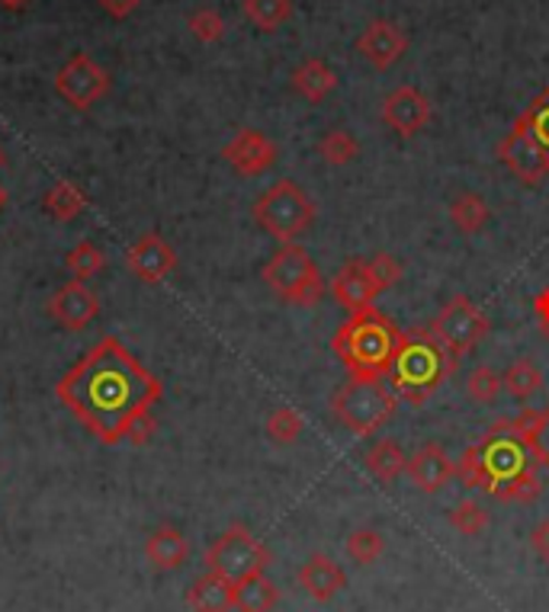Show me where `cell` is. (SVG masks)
Returning a JSON list of instances; mask_svg holds the SVG:
<instances>
[{
    "label": "cell",
    "mask_w": 549,
    "mask_h": 612,
    "mask_svg": "<svg viewBox=\"0 0 549 612\" xmlns=\"http://www.w3.org/2000/svg\"><path fill=\"white\" fill-rule=\"evenodd\" d=\"M55 398L97 443L119 446L126 426L164 398V381L119 337H103L58 378Z\"/></svg>",
    "instance_id": "6da1fadb"
},
{
    "label": "cell",
    "mask_w": 549,
    "mask_h": 612,
    "mask_svg": "<svg viewBox=\"0 0 549 612\" xmlns=\"http://www.w3.org/2000/svg\"><path fill=\"white\" fill-rule=\"evenodd\" d=\"M459 356H453L447 346L431 333V328L399 330L389 385L405 404H428L447 378L456 376Z\"/></svg>",
    "instance_id": "7a4b0ae2"
},
{
    "label": "cell",
    "mask_w": 549,
    "mask_h": 612,
    "mask_svg": "<svg viewBox=\"0 0 549 612\" xmlns=\"http://www.w3.org/2000/svg\"><path fill=\"white\" fill-rule=\"evenodd\" d=\"M399 328L376 305L350 315L331 337V353L348 369V378H389Z\"/></svg>",
    "instance_id": "3957f363"
},
{
    "label": "cell",
    "mask_w": 549,
    "mask_h": 612,
    "mask_svg": "<svg viewBox=\"0 0 549 612\" xmlns=\"http://www.w3.org/2000/svg\"><path fill=\"white\" fill-rule=\"evenodd\" d=\"M399 395L386 378H348L331 395V414L341 426H348L357 439H366L379 433L383 426L396 417Z\"/></svg>",
    "instance_id": "277c9868"
},
{
    "label": "cell",
    "mask_w": 549,
    "mask_h": 612,
    "mask_svg": "<svg viewBox=\"0 0 549 612\" xmlns=\"http://www.w3.org/2000/svg\"><path fill=\"white\" fill-rule=\"evenodd\" d=\"M260 276L273 289V295L287 305L315 308L325 298L322 270L302 244H280L277 254L264 263Z\"/></svg>",
    "instance_id": "5b68a950"
},
{
    "label": "cell",
    "mask_w": 549,
    "mask_h": 612,
    "mask_svg": "<svg viewBox=\"0 0 549 612\" xmlns=\"http://www.w3.org/2000/svg\"><path fill=\"white\" fill-rule=\"evenodd\" d=\"M254 222L260 232L280 240L296 244L312 225H315V202L308 192L293 180H277L270 189H264L254 202Z\"/></svg>",
    "instance_id": "8992f818"
},
{
    "label": "cell",
    "mask_w": 549,
    "mask_h": 612,
    "mask_svg": "<svg viewBox=\"0 0 549 612\" xmlns=\"http://www.w3.org/2000/svg\"><path fill=\"white\" fill-rule=\"evenodd\" d=\"M206 570L229 577L232 584H242L254 574H267L273 562L270 549L250 532L245 522H232L209 549H206Z\"/></svg>",
    "instance_id": "52a82bcc"
},
{
    "label": "cell",
    "mask_w": 549,
    "mask_h": 612,
    "mask_svg": "<svg viewBox=\"0 0 549 612\" xmlns=\"http://www.w3.org/2000/svg\"><path fill=\"white\" fill-rule=\"evenodd\" d=\"M431 333L447 346L453 356H469L486 337H489V318H486V311L469 298V295H453L444 302V308L437 311V318L428 325Z\"/></svg>",
    "instance_id": "ba28073f"
},
{
    "label": "cell",
    "mask_w": 549,
    "mask_h": 612,
    "mask_svg": "<svg viewBox=\"0 0 549 612\" xmlns=\"http://www.w3.org/2000/svg\"><path fill=\"white\" fill-rule=\"evenodd\" d=\"M109 87H113L109 71L103 68L101 61H94L91 55H84V51H78L74 58H68L58 68V74H55V91L78 113L94 109L103 96L109 94Z\"/></svg>",
    "instance_id": "9c48e42d"
},
{
    "label": "cell",
    "mask_w": 549,
    "mask_h": 612,
    "mask_svg": "<svg viewBox=\"0 0 549 612\" xmlns=\"http://www.w3.org/2000/svg\"><path fill=\"white\" fill-rule=\"evenodd\" d=\"M499 161L524 184V187H540L549 177V154L537 144L530 136V129L524 126V119L517 116L514 126L507 129V136L495 148Z\"/></svg>",
    "instance_id": "30bf717a"
},
{
    "label": "cell",
    "mask_w": 549,
    "mask_h": 612,
    "mask_svg": "<svg viewBox=\"0 0 549 612\" xmlns=\"http://www.w3.org/2000/svg\"><path fill=\"white\" fill-rule=\"evenodd\" d=\"M434 116V103L431 96L421 94L418 87L405 84V87H396L393 94L383 99L379 106V119L389 132H396L399 139H414L421 129H428Z\"/></svg>",
    "instance_id": "8fae6325"
},
{
    "label": "cell",
    "mask_w": 549,
    "mask_h": 612,
    "mask_svg": "<svg viewBox=\"0 0 549 612\" xmlns=\"http://www.w3.org/2000/svg\"><path fill=\"white\" fill-rule=\"evenodd\" d=\"M280 148L273 139H267L257 129H238L232 136V142L222 148L225 164L238 174V177H260L277 164Z\"/></svg>",
    "instance_id": "7c38bea8"
},
{
    "label": "cell",
    "mask_w": 549,
    "mask_h": 612,
    "mask_svg": "<svg viewBox=\"0 0 549 612\" xmlns=\"http://www.w3.org/2000/svg\"><path fill=\"white\" fill-rule=\"evenodd\" d=\"M357 51H360V58L370 68L389 71L408 51V36L401 33V26L393 23V20H370L363 26V33L357 36Z\"/></svg>",
    "instance_id": "4fadbf2b"
},
{
    "label": "cell",
    "mask_w": 549,
    "mask_h": 612,
    "mask_svg": "<svg viewBox=\"0 0 549 612\" xmlns=\"http://www.w3.org/2000/svg\"><path fill=\"white\" fill-rule=\"evenodd\" d=\"M49 315L65 330L78 333L101 315V298L84 280H71L49 298Z\"/></svg>",
    "instance_id": "5bb4252c"
},
{
    "label": "cell",
    "mask_w": 549,
    "mask_h": 612,
    "mask_svg": "<svg viewBox=\"0 0 549 612\" xmlns=\"http://www.w3.org/2000/svg\"><path fill=\"white\" fill-rule=\"evenodd\" d=\"M126 263L142 283L154 285L167 280L177 270V250L157 232H149V235H142L126 250Z\"/></svg>",
    "instance_id": "9a60e30c"
},
{
    "label": "cell",
    "mask_w": 549,
    "mask_h": 612,
    "mask_svg": "<svg viewBox=\"0 0 549 612\" xmlns=\"http://www.w3.org/2000/svg\"><path fill=\"white\" fill-rule=\"evenodd\" d=\"M408 481L424 491V494H437L441 487H447L449 478H456V462L447 456L444 446L437 443H424L408 462H405Z\"/></svg>",
    "instance_id": "2e32d148"
},
{
    "label": "cell",
    "mask_w": 549,
    "mask_h": 612,
    "mask_svg": "<svg viewBox=\"0 0 549 612\" xmlns=\"http://www.w3.org/2000/svg\"><path fill=\"white\" fill-rule=\"evenodd\" d=\"M296 584L315 603H331L348 587V574H344V567L338 565L331 555H312L296 570Z\"/></svg>",
    "instance_id": "e0dca14e"
},
{
    "label": "cell",
    "mask_w": 549,
    "mask_h": 612,
    "mask_svg": "<svg viewBox=\"0 0 549 612\" xmlns=\"http://www.w3.org/2000/svg\"><path fill=\"white\" fill-rule=\"evenodd\" d=\"M331 295H335V302H338L348 315H357V311L370 308V305L376 302L379 292L370 283L363 260H350V263H344V267L335 273V280H331Z\"/></svg>",
    "instance_id": "ac0fdd59"
},
{
    "label": "cell",
    "mask_w": 549,
    "mask_h": 612,
    "mask_svg": "<svg viewBox=\"0 0 549 612\" xmlns=\"http://www.w3.org/2000/svg\"><path fill=\"white\" fill-rule=\"evenodd\" d=\"M145 558L154 570H177L190 558V539L177 526L161 522L145 539Z\"/></svg>",
    "instance_id": "d6986e66"
},
{
    "label": "cell",
    "mask_w": 549,
    "mask_h": 612,
    "mask_svg": "<svg viewBox=\"0 0 549 612\" xmlns=\"http://www.w3.org/2000/svg\"><path fill=\"white\" fill-rule=\"evenodd\" d=\"M235 590L238 584H232L222 574L206 570L197 577L187 590V610L190 612H232L235 610Z\"/></svg>",
    "instance_id": "ffe728a7"
},
{
    "label": "cell",
    "mask_w": 549,
    "mask_h": 612,
    "mask_svg": "<svg viewBox=\"0 0 549 612\" xmlns=\"http://www.w3.org/2000/svg\"><path fill=\"white\" fill-rule=\"evenodd\" d=\"M290 84H293V91H296L302 99L322 103V99H328V96L338 91V74L331 71L328 61H322V58H305L300 68L293 71Z\"/></svg>",
    "instance_id": "44dd1931"
},
{
    "label": "cell",
    "mask_w": 549,
    "mask_h": 612,
    "mask_svg": "<svg viewBox=\"0 0 549 612\" xmlns=\"http://www.w3.org/2000/svg\"><path fill=\"white\" fill-rule=\"evenodd\" d=\"M449 222L459 235H482L486 225L492 222V209L479 192H459L447 209Z\"/></svg>",
    "instance_id": "7402d4cb"
},
{
    "label": "cell",
    "mask_w": 549,
    "mask_h": 612,
    "mask_svg": "<svg viewBox=\"0 0 549 612\" xmlns=\"http://www.w3.org/2000/svg\"><path fill=\"white\" fill-rule=\"evenodd\" d=\"M280 603V587L267 574H254L238 584L235 590V610L238 612H273Z\"/></svg>",
    "instance_id": "603a6c76"
},
{
    "label": "cell",
    "mask_w": 549,
    "mask_h": 612,
    "mask_svg": "<svg viewBox=\"0 0 549 612\" xmlns=\"http://www.w3.org/2000/svg\"><path fill=\"white\" fill-rule=\"evenodd\" d=\"M43 209L49 212L55 222H74L84 209H87V196L84 189L71 180H58L55 187L43 196Z\"/></svg>",
    "instance_id": "cb8c5ba5"
},
{
    "label": "cell",
    "mask_w": 549,
    "mask_h": 612,
    "mask_svg": "<svg viewBox=\"0 0 549 612\" xmlns=\"http://www.w3.org/2000/svg\"><path fill=\"white\" fill-rule=\"evenodd\" d=\"M363 462H366V471H370L376 481L393 484L401 471H405L408 456L401 452V446L396 443V439H379V443H373V449L366 452V459H363Z\"/></svg>",
    "instance_id": "d4e9b609"
},
{
    "label": "cell",
    "mask_w": 549,
    "mask_h": 612,
    "mask_svg": "<svg viewBox=\"0 0 549 612\" xmlns=\"http://www.w3.org/2000/svg\"><path fill=\"white\" fill-rule=\"evenodd\" d=\"M501 381H504V391H507L511 398L530 401V398L544 388V373H540V366H537L530 356H524V360H517V363L507 366V373L501 376Z\"/></svg>",
    "instance_id": "484cf974"
},
{
    "label": "cell",
    "mask_w": 549,
    "mask_h": 612,
    "mask_svg": "<svg viewBox=\"0 0 549 612\" xmlns=\"http://www.w3.org/2000/svg\"><path fill=\"white\" fill-rule=\"evenodd\" d=\"M245 16L260 33H277L293 16V0H245Z\"/></svg>",
    "instance_id": "4316f807"
},
{
    "label": "cell",
    "mask_w": 549,
    "mask_h": 612,
    "mask_svg": "<svg viewBox=\"0 0 549 612\" xmlns=\"http://www.w3.org/2000/svg\"><path fill=\"white\" fill-rule=\"evenodd\" d=\"M344 549H348V558L353 562V565L370 567L383 558V552H386V539H383V532L363 526V529H353V532H350Z\"/></svg>",
    "instance_id": "83f0119b"
},
{
    "label": "cell",
    "mask_w": 549,
    "mask_h": 612,
    "mask_svg": "<svg viewBox=\"0 0 549 612\" xmlns=\"http://www.w3.org/2000/svg\"><path fill=\"white\" fill-rule=\"evenodd\" d=\"M65 267L71 270V276H74V280H94L97 273L106 270V254H103L97 244L81 240V244H74V247L68 250Z\"/></svg>",
    "instance_id": "f1b7e54d"
},
{
    "label": "cell",
    "mask_w": 549,
    "mask_h": 612,
    "mask_svg": "<svg viewBox=\"0 0 549 612\" xmlns=\"http://www.w3.org/2000/svg\"><path fill=\"white\" fill-rule=\"evenodd\" d=\"M318 154H322V161H325V164H331V167H344V164H353V161H357V154H360V142L350 136L348 129H331V132H325V136H322V142H318Z\"/></svg>",
    "instance_id": "f546056e"
},
{
    "label": "cell",
    "mask_w": 549,
    "mask_h": 612,
    "mask_svg": "<svg viewBox=\"0 0 549 612\" xmlns=\"http://www.w3.org/2000/svg\"><path fill=\"white\" fill-rule=\"evenodd\" d=\"M447 522L466 539H476L489 529V510L482 504H476L472 497L469 501H459L453 510L447 514Z\"/></svg>",
    "instance_id": "4dcf8cb0"
},
{
    "label": "cell",
    "mask_w": 549,
    "mask_h": 612,
    "mask_svg": "<svg viewBox=\"0 0 549 612\" xmlns=\"http://www.w3.org/2000/svg\"><path fill=\"white\" fill-rule=\"evenodd\" d=\"M540 494H544V481H540L537 466H534V469L521 471L517 478H511L495 494V501H501V504H534Z\"/></svg>",
    "instance_id": "1f68e13d"
},
{
    "label": "cell",
    "mask_w": 549,
    "mask_h": 612,
    "mask_svg": "<svg viewBox=\"0 0 549 612\" xmlns=\"http://www.w3.org/2000/svg\"><path fill=\"white\" fill-rule=\"evenodd\" d=\"M501 388H504V381L492 366H476L466 376V398L476 401V404H492L501 395Z\"/></svg>",
    "instance_id": "d6a6232c"
},
{
    "label": "cell",
    "mask_w": 549,
    "mask_h": 612,
    "mask_svg": "<svg viewBox=\"0 0 549 612\" xmlns=\"http://www.w3.org/2000/svg\"><path fill=\"white\" fill-rule=\"evenodd\" d=\"M302 429H305V421H302L300 411H293V408H277L267 417V436L273 443H280V446H293L302 436Z\"/></svg>",
    "instance_id": "836d02e7"
},
{
    "label": "cell",
    "mask_w": 549,
    "mask_h": 612,
    "mask_svg": "<svg viewBox=\"0 0 549 612\" xmlns=\"http://www.w3.org/2000/svg\"><path fill=\"white\" fill-rule=\"evenodd\" d=\"M521 119L530 129V136L537 139V144L549 154V87H544L540 94L530 99V106L521 113Z\"/></svg>",
    "instance_id": "e575fe53"
},
{
    "label": "cell",
    "mask_w": 549,
    "mask_h": 612,
    "mask_svg": "<svg viewBox=\"0 0 549 612\" xmlns=\"http://www.w3.org/2000/svg\"><path fill=\"white\" fill-rule=\"evenodd\" d=\"M363 267H366V276H370V283H373L376 292L393 289L401 280V273H405V267L393 254H373L370 260H363Z\"/></svg>",
    "instance_id": "d590c367"
},
{
    "label": "cell",
    "mask_w": 549,
    "mask_h": 612,
    "mask_svg": "<svg viewBox=\"0 0 549 612\" xmlns=\"http://www.w3.org/2000/svg\"><path fill=\"white\" fill-rule=\"evenodd\" d=\"M187 26H190L194 39H200L202 46H212L225 36V16L212 7H202L197 13H190Z\"/></svg>",
    "instance_id": "8d00e7d4"
},
{
    "label": "cell",
    "mask_w": 549,
    "mask_h": 612,
    "mask_svg": "<svg viewBox=\"0 0 549 612\" xmlns=\"http://www.w3.org/2000/svg\"><path fill=\"white\" fill-rule=\"evenodd\" d=\"M517 443H521V439H517ZM524 446H527V452L534 456V462H537L540 469H549V408L540 411L537 429L524 439Z\"/></svg>",
    "instance_id": "74e56055"
},
{
    "label": "cell",
    "mask_w": 549,
    "mask_h": 612,
    "mask_svg": "<svg viewBox=\"0 0 549 612\" xmlns=\"http://www.w3.org/2000/svg\"><path fill=\"white\" fill-rule=\"evenodd\" d=\"M154 433H157V421H154V414H151V411H142V414H139L132 424L126 426L122 443H129V446H145Z\"/></svg>",
    "instance_id": "f35d334b"
},
{
    "label": "cell",
    "mask_w": 549,
    "mask_h": 612,
    "mask_svg": "<svg viewBox=\"0 0 549 612\" xmlns=\"http://www.w3.org/2000/svg\"><path fill=\"white\" fill-rule=\"evenodd\" d=\"M530 549H534V555L549 565V519H540L534 529H530Z\"/></svg>",
    "instance_id": "ab89813d"
},
{
    "label": "cell",
    "mask_w": 549,
    "mask_h": 612,
    "mask_svg": "<svg viewBox=\"0 0 549 612\" xmlns=\"http://www.w3.org/2000/svg\"><path fill=\"white\" fill-rule=\"evenodd\" d=\"M530 308H534V315H537V321H540V333H544V340L549 343V285H544V289L534 295Z\"/></svg>",
    "instance_id": "60d3db41"
},
{
    "label": "cell",
    "mask_w": 549,
    "mask_h": 612,
    "mask_svg": "<svg viewBox=\"0 0 549 612\" xmlns=\"http://www.w3.org/2000/svg\"><path fill=\"white\" fill-rule=\"evenodd\" d=\"M101 7L113 20H126V16H132L142 7V0H101Z\"/></svg>",
    "instance_id": "b9f144b4"
},
{
    "label": "cell",
    "mask_w": 549,
    "mask_h": 612,
    "mask_svg": "<svg viewBox=\"0 0 549 612\" xmlns=\"http://www.w3.org/2000/svg\"><path fill=\"white\" fill-rule=\"evenodd\" d=\"M33 0H0V7H7V10H23V7H30Z\"/></svg>",
    "instance_id": "7bdbcfd3"
},
{
    "label": "cell",
    "mask_w": 549,
    "mask_h": 612,
    "mask_svg": "<svg viewBox=\"0 0 549 612\" xmlns=\"http://www.w3.org/2000/svg\"><path fill=\"white\" fill-rule=\"evenodd\" d=\"M10 202V192H7V187L0 184V212H3V205Z\"/></svg>",
    "instance_id": "ee69618b"
},
{
    "label": "cell",
    "mask_w": 549,
    "mask_h": 612,
    "mask_svg": "<svg viewBox=\"0 0 549 612\" xmlns=\"http://www.w3.org/2000/svg\"><path fill=\"white\" fill-rule=\"evenodd\" d=\"M7 167V151H3V144H0V170Z\"/></svg>",
    "instance_id": "f6af8a7d"
}]
</instances>
